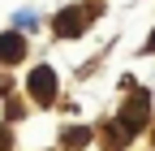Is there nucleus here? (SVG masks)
I'll use <instances>...</instances> for the list:
<instances>
[{
	"mask_svg": "<svg viewBox=\"0 0 155 151\" xmlns=\"http://www.w3.org/2000/svg\"><path fill=\"white\" fill-rule=\"evenodd\" d=\"M82 26H86V13H82V9H65V13H61V22H56L52 30H56V39H73Z\"/></svg>",
	"mask_w": 155,
	"mask_h": 151,
	"instance_id": "3",
	"label": "nucleus"
},
{
	"mask_svg": "<svg viewBox=\"0 0 155 151\" xmlns=\"http://www.w3.org/2000/svg\"><path fill=\"white\" fill-rule=\"evenodd\" d=\"M26 52V39H22V35H17V30H9V35H0V61H17V56H22Z\"/></svg>",
	"mask_w": 155,
	"mask_h": 151,
	"instance_id": "4",
	"label": "nucleus"
},
{
	"mask_svg": "<svg viewBox=\"0 0 155 151\" xmlns=\"http://www.w3.org/2000/svg\"><path fill=\"white\" fill-rule=\"evenodd\" d=\"M0 151H9V129L0 125Z\"/></svg>",
	"mask_w": 155,
	"mask_h": 151,
	"instance_id": "6",
	"label": "nucleus"
},
{
	"mask_svg": "<svg viewBox=\"0 0 155 151\" xmlns=\"http://www.w3.org/2000/svg\"><path fill=\"white\" fill-rule=\"evenodd\" d=\"M142 121H147V95H142V91H134L129 108L121 112V125H125V134H134V129H142Z\"/></svg>",
	"mask_w": 155,
	"mask_h": 151,
	"instance_id": "2",
	"label": "nucleus"
},
{
	"mask_svg": "<svg viewBox=\"0 0 155 151\" xmlns=\"http://www.w3.org/2000/svg\"><path fill=\"white\" fill-rule=\"evenodd\" d=\"M147 52H155V30H151V39H147Z\"/></svg>",
	"mask_w": 155,
	"mask_h": 151,
	"instance_id": "7",
	"label": "nucleus"
},
{
	"mask_svg": "<svg viewBox=\"0 0 155 151\" xmlns=\"http://www.w3.org/2000/svg\"><path fill=\"white\" fill-rule=\"evenodd\" d=\"M91 134H86V129H69V134H65V147H82Z\"/></svg>",
	"mask_w": 155,
	"mask_h": 151,
	"instance_id": "5",
	"label": "nucleus"
},
{
	"mask_svg": "<svg viewBox=\"0 0 155 151\" xmlns=\"http://www.w3.org/2000/svg\"><path fill=\"white\" fill-rule=\"evenodd\" d=\"M30 91H35L39 104H52V99H56V73H52V65H39V69L30 73Z\"/></svg>",
	"mask_w": 155,
	"mask_h": 151,
	"instance_id": "1",
	"label": "nucleus"
}]
</instances>
